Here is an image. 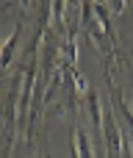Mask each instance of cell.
<instances>
[{"instance_id":"3","label":"cell","mask_w":133,"mask_h":158,"mask_svg":"<svg viewBox=\"0 0 133 158\" xmlns=\"http://www.w3.org/2000/svg\"><path fill=\"white\" fill-rule=\"evenodd\" d=\"M17 39H19V25L11 31V36L6 39V47H3V56H0V64H3V69L11 64V56H14V50H17Z\"/></svg>"},{"instance_id":"2","label":"cell","mask_w":133,"mask_h":158,"mask_svg":"<svg viewBox=\"0 0 133 158\" xmlns=\"http://www.w3.org/2000/svg\"><path fill=\"white\" fill-rule=\"evenodd\" d=\"M75 150L81 158H94V147H92V139L86 136V131L81 125H75Z\"/></svg>"},{"instance_id":"1","label":"cell","mask_w":133,"mask_h":158,"mask_svg":"<svg viewBox=\"0 0 133 158\" xmlns=\"http://www.w3.org/2000/svg\"><path fill=\"white\" fill-rule=\"evenodd\" d=\"M103 147H106V158H122V131H119V119L114 117V108H106L103 117Z\"/></svg>"},{"instance_id":"4","label":"cell","mask_w":133,"mask_h":158,"mask_svg":"<svg viewBox=\"0 0 133 158\" xmlns=\"http://www.w3.org/2000/svg\"><path fill=\"white\" fill-rule=\"evenodd\" d=\"M36 158H50V153H44V150H42V153H39Z\"/></svg>"}]
</instances>
